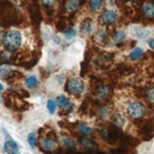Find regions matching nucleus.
Segmentation results:
<instances>
[{"instance_id":"nucleus-1","label":"nucleus","mask_w":154,"mask_h":154,"mask_svg":"<svg viewBox=\"0 0 154 154\" xmlns=\"http://www.w3.org/2000/svg\"><path fill=\"white\" fill-rule=\"evenodd\" d=\"M2 43H4V47L12 52V51H16L19 48L20 43H22V35L19 31L17 30H8L5 32L4 37H2Z\"/></svg>"},{"instance_id":"nucleus-2","label":"nucleus","mask_w":154,"mask_h":154,"mask_svg":"<svg viewBox=\"0 0 154 154\" xmlns=\"http://www.w3.org/2000/svg\"><path fill=\"white\" fill-rule=\"evenodd\" d=\"M128 116L134 118V119H140L142 117H144L146 114V108L141 102H131L128 108H126Z\"/></svg>"},{"instance_id":"nucleus-3","label":"nucleus","mask_w":154,"mask_h":154,"mask_svg":"<svg viewBox=\"0 0 154 154\" xmlns=\"http://www.w3.org/2000/svg\"><path fill=\"white\" fill-rule=\"evenodd\" d=\"M84 89V83L79 77H71L67 81V90L73 94V95H79L82 94Z\"/></svg>"},{"instance_id":"nucleus-4","label":"nucleus","mask_w":154,"mask_h":154,"mask_svg":"<svg viewBox=\"0 0 154 154\" xmlns=\"http://www.w3.org/2000/svg\"><path fill=\"white\" fill-rule=\"evenodd\" d=\"M118 16L114 11L112 10H106L103 11L101 14H100V22L103 23V24H111V23H114L117 20Z\"/></svg>"},{"instance_id":"nucleus-5","label":"nucleus","mask_w":154,"mask_h":154,"mask_svg":"<svg viewBox=\"0 0 154 154\" xmlns=\"http://www.w3.org/2000/svg\"><path fill=\"white\" fill-rule=\"evenodd\" d=\"M4 149L7 154H17L18 153V144L13 141V140H6L5 144H4Z\"/></svg>"},{"instance_id":"nucleus-6","label":"nucleus","mask_w":154,"mask_h":154,"mask_svg":"<svg viewBox=\"0 0 154 154\" xmlns=\"http://www.w3.org/2000/svg\"><path fill=\"white\" fill-rule=\"evenodd\" d=\"M57 105L63 109H71V106H72V103L67 100V97H65L63 95L57 97Z\"/></svg>"},{"instance_id":"nucleus-7","label":"nucleus","mask_w":154,"mask_h":154,"mask_svg":"<svg viewBox=\"0 0 154 154\" xmlns=\"http://www.w3.org/2000/svg\"><path fill=\"white\" fill-rule=\"evenodd\" d=\"M108 95V87L107 85H99L95 90V96L97 99H106Z\"/></svg>"},{"instance_id":"nucleus-8","label":"nucleus","mask_w":154,"mask_h":154,"mask_svg":"<svg viewBox=\"0 0 154 154\" xmlns=\"http://www.w3.org/2000/svg\"><path fill=\"white\" fill-rule=\"evenodd\" d=\"M42 148L43 149H46V150H52V149H54L55 148V146H57V142H55V140H52V138H45L43 141H42Z\"/></svg>"},{"instance_id":"nucleus-9","label":"nucleus","mask_w":154,"mask_h":154,"mask_svg":"<svg viewBox=\"0 0 154 154\" xmlns=\"http://www.w3.org/2000/svg\"><path fill=\"white\" fill-rule=\"evenodd\" d=\"M78 5H79V0H67L65 4V8L69 12H73L78 8Z\"/></svg>"},{"instance_id":"nucleus-10","label":"nucleus","mask_w":154,"mask_h":154,"mask_svg":"<svg viewBox=\"0 0 154 154\" xmlns=\"http://www.w3.org/2000/svg\"><path fill=\"white\" fill-rule=\"evenodd\" d=\"M143 13L146 17L153 18L154 17V5L153 4H146L143 6Z\"/></svg>"},{"instance_id":"nucleus-11","label":"nucleus","mask_w":154,"mask_h":154,"mask_svg":"<svg viewBox=\"0 0 154 154\" xmlns=\"http://www.w3.org/2000/svg\"><path fill=\"white\" fill-rule=\"evenodd\" d=\"M125 34L122 31V30H118V31H116V34H114V36H113V41L117 43V45H120V43H123L124 41H125Z\"/></svg>"},{"instance_id":"nucleus-12","label":"nucleus","mask_w":154,"mask_h":154,"mask_svg":"<svg viewBox=\"0 0 154 154\" xmlns=\"http://www.w3.org/2000/svg\"><path fill=\"white\" fill-rule=\"evenodd\" d=\"M112 120H113V123H114L116 125H118V126H123V125L126 123V119H125L122 114H119V113L114 114L113 118H112Z\"/></svg>"},{"instance_id":"nucleus-13","label":"nucleus","mask_w":154,"mask_h":154,"mask_svg":"<svg viewBox=\"0 0 154 154\" xmlns=\"http://www.w3.org/2000/svg\"><path fill=\"white\" fill-rule=\"evenodd\" d=\"M79 143H81V146H82L83 148H87V149L94 148V142H93L91 140L87 138V136H85V137H82V138L79 140Z\"/></svg>"},{"instance_id":"nucleus-14","label":"nucleus","mask_w":154,"mask_h":154,"mask_svg":"<svg viewBox=\"0 0 154 154\" xmlns=\"http://www.w3.org/2000/svg\"><path fill=\"white\" fill-rule=\"evenodd\" d=\"M36 84H37V78H36L35 76H29V77L26 78V81H25V85H26L29 89L35 88Z\"/></svg>"},{"instance_id":"nucleus-15","label":"nucleus","mask_w":154,"mask_h":154,"mask_svg":"<svg viewBox=\"0 0 154 154\" xmlns=\"http://www.w3.org/2000/svg\"><path fill=\"white\" fill-rule=\"evenodd\" d=\"M142 54H143V51L137 47V48H135V49L130 53V58H131L132 60H138L140 58H142Z\"/></svg>"},{"instance_id":"nucleus-16","label":"nucleus","mask_w":154,"mask_h":154,"mask_svg":"<svg viewBox=\"0 0 154 154\" xmlns=\"http://www.w3.org/2000/svg\"><path fill=\"white\" fill-rule=\"evenodd\" d=\"M63 146L67 149H75L76 148V144L75 142L71 140V138H67V137H64L63 138Z\"/></svg>"},{"instance_id":"nucleus-17","label":"nucleus","mask_w":154,"mask_h":154,"mask_svg":"<svg viewBox=\"0 0 154 154\" xmlns=\"http://www.w3.org/2000/svg\"><path fill=\"white\" fill-rule=\"evenodd\" d=\"M89 6L91 10L96 11V10H100L101 6H102V0H90L89 2Z\"/></svg>"},{"instance_id":"nucleus-18","label":"nucleus","mask_w":154,"mask_h":154,"mask_svg":"<svg viewBox=\"0 0 154 154\" xmlns=\"http://www.w3.org/2000/svg\"><path fill=\"white\" fill-rule=\"evenodd\" d=\"M78 130H79V132H82V134L85 135V136L91 135V129H90L89 126H87V125H79V126H78Z\"/></svg>"},{"instance_id":"nucleus-19","label":"nucleus","mask_w":154,"mask_h":154,"mask_svg":"<svg viewBox=\"0 0 154 154\" xmlns=\"http://www.w3.org/2000/svg\"><path fill=\"white\" fill-rule=\"evenodd\" d=\"M12 72H13V71H12L11 69H8V67H0V76H1L2 78H7Z\"/></svg>"},{"instance_id":"nucleus-20","label":"nucleus","mask_w":154,"mask_h":154,"mask_svg":"<svg viewBox=\"0 0 154 154\" xmlns=\"http://www.w3.org/2000/svg\"><path fill=\"white\" fill-rule=\"evenodd\" d=\"M47 108H48V112L51 114H54V112H55V102L53 100H48L47 101Z\"/></svg>"},{"instance_id":"nucleus-21","label":"nucleus","mask_w":154,"mask_h":154,"mask_svg":"<svg viewBox=\"0 0 154 154\" xmlns=\"http://www.w3.org/2000/svg\"><path fill=\"white\" fill-rule=\"evenodd\" d=\"M28 141H29V144H30V147H35L36 146V135L35 134H30L29 136H28Z\"/></svg>"},{"instance_id":"nucleus-22","label":"nucleus","mask_w":154,"mask_h":154,"mask_svg":"<svg viewBox=\"0 0 154 154\" xmlns=\"http://www.w3.org/2000/svg\"><path fill=\"white\" fill-rule=\"evenodd\" d=\"M147 95H148V99H149L152 102H154V88H150V89L148 90Z\"/></svg>"},{"instance_id":"nucleus-23","label":"nucleus","mask_w":154,"mask_h":154,"mask_svg":"<svg viewBox=\"0 0 154 154\" xmlns=\"http://www.w3.org/2000/svg\"><path fill=\"white\" fill-rule=\"evenodd\" d=\"M42 1H43V4L46 6H52L54 4V0H42Z\"/></svg>"},{"instance_id":"nucleus-24","label":"nucleus","mask_w":154,"mask_h":154,"mask_svg":"<svg viewBox=\"0 0 154 154\" xmlns=\"http://www.w3.org/2000/svg\"><path fill=\"white\" fill-rule=\"evenodd\" d=\"M73 35H75V30H72V29H71V30H70L69 32H66V37H67V38H70V37H72Z\"/></svg>"},{"instance_id":"nucleus-25","label":"nucleus","mask_w":154,"mask_h":154,"mask_svg":"<svg viewBox=\"0 0 154 154\" xmlns=\"http://www.w3.org/2000/svg\"><path fill=\"white\" fill-rule=\"evenodd\" d=\"M148 45H149V47H150V48H153V49H154V38H150V40L148 41Z\"/></svg>"},{"instance_id":"nucleus-26","label":"nucleus","mask_w":154,"mask_h":154,"mask_svg":"<svg viewBox=\"0 0 154 154\" xmlns=\"http://www.w3.org/2000/svg\"><path fill=\"white\" fill-rule=\"evenodd\" d=\"M2 89H4V87H2V85H1V83H0V91H1Z\"/></svg>"},{"instance_id":"nucleus-27","label":"nucleus","mask_w":154,"mask_h":154,"mask_svg":"<svg viewBox=\"0 0 154 154\" xmlns=\"http://www.w3.org/2000/svg\"><path fill=\"white\" fill-rule=\"evenodd\" d=\"M49 154H58V153H54V152H52V153H49Z\"/></svg>"}]
</instances>
